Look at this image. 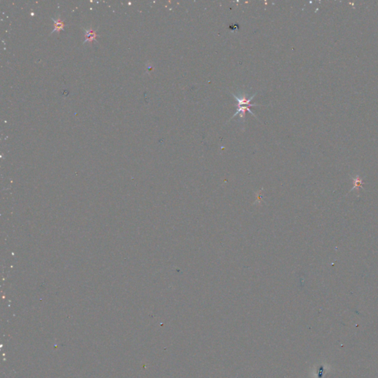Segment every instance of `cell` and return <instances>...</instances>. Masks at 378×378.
<instances>
[{"mask_svg": "<svg viewBox=\"0 0 378 378\" xmlns=\"http://www.w3.org/2000/svg\"><path fill=\"white\" fill-rule=\"evenodd\" d=\"M85 37H86L85 42H89V43H92V41L94 40V39H95V38L97 37L96 31L93 29L86 30Z\"/></svg>", "mask_w": 378, "mask_h": 378, "instance_id": "obj_1", "label": "cell"}, {"mask_svg": "<svg viewBox=\"0 0 378 378\" xmlns=\"http://www.w3.org/2000/svg\"><path fill=\"white\" fill-rule=\"evenodd\" d=\"M53 21H54V23H55V24H54V30H53V31H58V32H59L61 30L63 29V28H64V21H63L61 20L60 19H56V20H55V19H54V20H53Z\"/></svg>", "mask_w": 378, "mask_h": 378, "instance_id": "obj_2", "label": "cell"}]
</instances>
